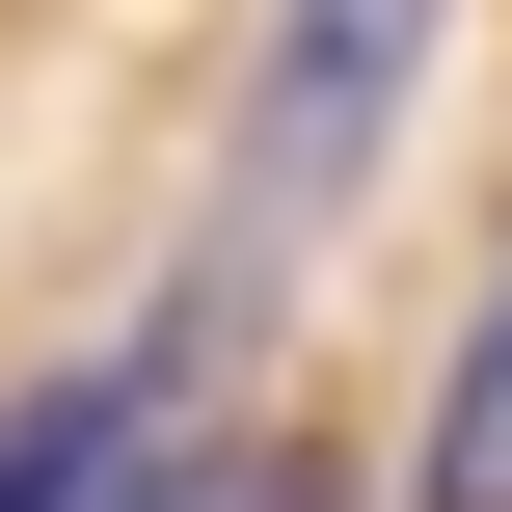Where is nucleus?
Masks as SVG:
<instances>
[{
	"instance_id": "nucleus-1",
	"label": "nucleus",
	"mask_w": 512,
	"mask_h": 512,
	"mask_svg": "<svg viewBox=\"0 0 512 512\" xmlns=\"http://www.w3.org/2000/svg\"><path fill=\"white\" fill-rule=\"evenodd\" d=\"M432 54H459V0H270L243 27V162H216V297L243 270H297L378 162H405V108H432Z\"/></svg>"
},
{
	"instance_id": "nucleus-2",
	"label": "nucleus",
	"mask_w": 512,
	"mask_h": 512,
	"mask_svg": "<svg viewBox=\"0 0 512 512\" xmlns=\"http://www.w3.org/2000/svg\"><path fill=\"white\" fill-rule=\"evenodd\" d=\"M189 378H216V270H189L135 351H81V378L0 405V512H189Z\"/></svg>"
},
{
	"instance_id": "nucleus-3",
	"label": "nucleus",
	"mask_w": 512,
	"mask_h": 512,
	"mask_svg": "<svg viewBox=\"0 0 512 512\" xmlns=\"http://www.w3.org/2000/svg\"><path fill=\"white\" fill-rule=\"evenodd\" d=\"M405 512H512V297H486V351L432 378V459H405Z\"/></svg>"
}]
</instances>
